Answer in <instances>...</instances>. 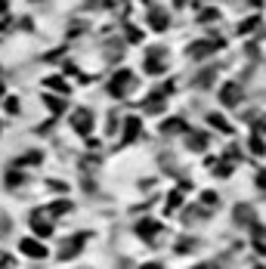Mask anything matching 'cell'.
Returning a JSON list of instances; mask_svg holds the SVG:
<instances>
[{
    "instance_id": "cell-10",
    "label": "cell",
    "mask_w": 266,
    "mask_h": 269,
    "mask_svg": "<svg viewBox=\"0 0 266 269\" xmlns=\"http://www.w3.org/2000/svg\"><path fill=\"white\" fill-rule=\"evenodd\" d=\"M136 232H143V235L149 238V235H155V232H158V223H139Z\"/></svg>"
},
{
    "instance_id": "cell-2",
    "label": "cell",
    "mask_w": 266,
    "mask_h": 269,
    "mask_svg": "<svg viewBox=\"0 0 266 269\" xmlns=\"http://www.w3.org/2000/svg\"><path fill=\"white\" fill-rule=\"evenodd\" d=\"M220 47H223V41H217V44L214 41H198V44H192L186 50V56L189 59H204V56H210V53H217Z\"/></svg>"
},
{
    "instance_id": "cell-13",
    "label": "cell",
    "mask_w": 266,
    "mask_h": 269,
    "mask_svg": "<svg viewBox=\"0 0 266 269\" xmlns=\"http://www.w3.org/2000/svg\"><path fill=\"white\" fill-rule=\"evenodd\" d=\"M143 269H161V266H158V263H146Z\"/></svg>"
},
{
    "instance_id": "cell-15",
    "label": "cell",
    "mask_w": 266,
    "mask_h": 269,
    "mask_svg": "<svg viewBox=\"0 0 266 269\" xmlns=\"http://www.w3.org/2000/svg\"><path fill=\"white\" fill-rule=\"evenodd\" d=\"M7 10V0H0V13H4Z\"/></svg>"
},
{
    "instance_id": "cell-8",
    "label": "cell",
    "mask_w": 266,
    "mask_h": 269,
    "mask_svg": "<svg viewBox=\"0 0 266 269\" xmlns=\"http://www.w3.org/2000/svg\"><path fill=\"white\" fill-rule=\"evenodd\" d=\"M207 121H210V124H214V127H217V130H223V133H229V130H232V127H229V124H226V118H223V115H210Z\"/></svg>"
},
{
    "instance_id": "cell-4",
    "label": "cell",
    "mask_w": 266,
    "mask_h": 269,
    "mask_svg": "<svg viewBox=\"0 0 266 269\" xmlns=\"http://www.w3.org/2000/svg\"><path fill=\"white\" fill-rule=\"evenodd\" d=\"M130 84H133V75H130V71H118V78L112 81V93H115V96H121Z\"/></svg>"
},
{
    "instance_id": "cell-12",
    "label": "cell",
    "mask_w": 266,
    "mask_h": 269,
    "mask_svg": "<svg viewBox=\"0 0 266 269\" xmlns=\"http://www.w3.org/2000/svg\"><path fill=\"white\" fill-rule=\"evenodd\" d=\"M257 186L266 192V170H260V173H257Z\"/></svg>"
},
{
    "instance_id": "cell-7",
    "label": "cell",
    "mask_w": 266,
    "mask_h": 269,
    "mask_svg": "<svg viewBox=\"0 0 266 269\" xmlns=\"http://www.w3.org/2000/svg\"><path fill=\"white\" fill-rule=\"evenodd\" d=\"M152 28H155V31L167 28V13H161V10H152Z\"/></svg>"
},
{
    "instance_id": "cell-3",
    "label": "cell",
    "mask_w": 266,
    "mask_h": 269,
    "mask_svg": "<svg viewBox=\"0 0 266 269\" xmlns=\"http://www.w3.org/2000/svg\"><path fill=\"white\" fill-rule=\"evenodd\" d=\"M232 217H235V226H251L257 220V210L251 204H235L232 207Z\"/></svg>"
},
{
    "instance_id": "cell-1",
    "label": "cell",
    "mask_w": 266,
    "mask_h": 269,
    "mask_svg": "<svg viewBox=\"0 0 266 269\" xmlns=\"http://www.w3.org/2000/svg\"><path fill=\"white\" fill-rule=\"evenodd\" d=\"M220 102L226 105V109H235V105L241 102V87H238L235 81L223 84V87H220Z\"/></svg>"
},
{
    "instance_id": "cell-9",
    "label": "cell",
    "mask_w": 266,
    "mask_h": 269,
    "mask_svg": "<svg viewBox=\"0 0 266 269\" xmlns=\"http://www.w3.org/2000/svg\"><path fill=\"white\" fill-rule=\"evenodd\" d=\"M87 118H90V115H87L84 109L75 115V130H81V133H87Z\"/></svg>"
},
{
    "instance_id": "cell-11",
    "label": "cell",
    "mask_w": 266,
    "mask_h": 269,
    "mask_svg": "<svg viewBox=\"0 0 266 269\" xmlns=\"http://www.w3.org/2000/svg\"><path fill=\"white\" fill-rule=\"evenodd\" d=\"M201 201H204V204H214V207L220 204V198H217V192H204V198H201Z\"/></svg>"
},
{
    "instance_id": "cell-5",
    "label": "cell",
    "mask_w": 266,
    "mask_h": 269,
    "mask_svg": "<svg viewBox=\"0 0 266 269\" xmlns=\"http://www.w3.org/2000/svg\"><path fill=\"white\" fill-rule=\"evenodd\" d=\"M22 250H25V254H31V257H44V254H47V247L38 244L34 238H25V241H22Z\"/></svg>"
},
{
    "instance_id": "cell-6",
    "label": "cell",
    "mask_w": 266,
    "mask_h": 269,
    "mask_svg": "<svg viewBox=\"0 0 266 269\" xmlns=\"http://www.w3.org/2000/svg\"><path fill=\"white\" fill-rule=\"evenodd\" d=\"M31 226H34V232H38V235H50V232H53L50 223H41V213H31Z\"/></svg>"
},
{
    "instance_id": "cell-14",
    "label": "cell",
    "mask_w": 266,
    "mask_h": 269,
    "mask_svg": "<svg viewBox=\"0 0 266 269\" xmlns=\"http://www.w3.org/2000/svg\"><path fill=\"white\" fill-rule=\"evenodd\" d=\"M173 7H186V0H173Z\"/></svg>"
}]
</instances>
